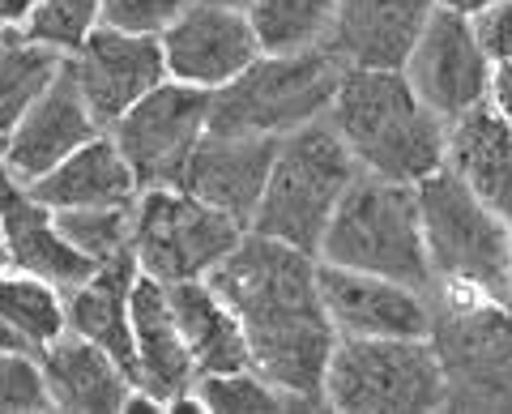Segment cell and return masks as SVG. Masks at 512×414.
<instances>
[{"label":"cell","mask_w":512,"mask_h":414,"mask_svg":"<svg viewBox=\"0 0 512 414\" xmlns=\"http://www.w3.org/2000/svg\"><path fill=\"white\" fill-rule=\"evenodd\" d=\"M158 43H163V60L175 82L201 90L227 86L261 56L248 13L231 5H205V0L184 5Z\"/></svg>","instance_id":"obj_13"},{"label":"cell","mask_w":512,"mask_h":414,"mask_svg":"<svg viewBox=\"0 0 512 414\" xmlns=\"http://www.w3.org/2000/svg\"><path fill=\"white\" fill-rule=\"evenodd\" d=\"M0 240H5V257L18 274H35L64 295L99 269L60 235L56 214L43 201L22 193L13 180L0 188Z\"/></svg>","instance_id":"obj_18"},{"label":"cell","mask_w":512,"mask_h":414,"mask_svg":"<svg viewBox=\"0 0 512 414\" xmlns=\"http://www.w3.org/2000/svg\"><path fill=\"white\" fill-rule=\"evenodd\" d=\"M244 235V222L184 188H146L133 210V257L154 282L205 278Z\"/></svg>","instance_id":"obj_8"},{"label":"cell","mask_w":512,"mask_h":414,"mask_svg":"<svg viewBox=\"0 0 512 414\" xmlns=\"http://www.w3.org/2000/svg\"><path fill=\"white\" fill-rule=\"evenodd\" d=\"M163 291H167V304H171L175 325H180L184 342H188L192 368H197L201 376L252 368V363H248L244 329H239L235 312L210 291V282H197V278L167 282Z\"/></svg>","instance_id":"obj_24"},{"label":"cell","mask_w":512,"mask_h":414,"mask_svg":"<svg viewBox=\"0 0 512 414\" xmlns=\"http://www.w3.org/2000/svg\"><path fill=\"white\" fill-rule=\"evenodd\" d=\"M64 329V299L52 282L35 274H0V346L39 359L43 346L56 342Z\"/></svg>","instance_id":"obj_25"},{"label":"cell","mask_w":512,"mask_h":414,"mask_svg":"<svg viewBox=\"0 0 512 414\" xmlns=\"http://www.w3.org/2000/svg\"><path fill=\"white\" fill-rule=\"evenodd\" d=\"M453 175L512 227V124L491 107H470L448 133Z\"/></svg>","instance_id":"obj_21"},{"label":"cell","mask_w":512,"mask_h":414,"mask_svg":"<svg viewBox=\"0 0 512 414\" xmlns=\"http://www.w3.org/2000/svg\"><path fill=\"white\" fill-rule=\"evenodd\" d=\"M39 0H0V30H22Z\"/></svg>","instance_id":"obj_35"},{"label":"cell","mask_w":512,"mask_h":414,"mask_svg":"<svg viewBox=\"0 0 512 414\" xmlns=\"http://www.w3.org/2000/svg\"><path fill=\"white\" fill-rule=\"evenodd\" d=\"M436 5L453 9V13H466V18H474V13H483L487 5H495V0H436Z\"/></svg>","instance_id":"obj_36"},{"label":"cell","mask_w":512,"mask_h":414,"mask_svg":"<svg viewBox=\"0 0 512 414\" xmlns=\"http://www.w3.org/2000/svg\"><path fill=\"white\" fill-rule=\"evenodd\" d=\"M406 69H410V86L419 90V99L440 120L466 116L491 90V60L474 35V22L466 13H453L444 5L431 9Z\"/></svg>","instance_id":"obj_11"},{"label":"cell","mask_w":512,"mask_h":414,"mask_svg":"<svg viewBox=\"0 0 512 414\" xmlns=\"http://www.w3.org/2000/svg\"><path fill=\"white\" fill-rule=\"evenodd\" d=\"M0 410H56L35 355L0 346Z\"/></svg>","instance_id":"obj_31"},{"label":"cell","mask_w":512,"mask_h":414,"mask_svg":"<svg viewBox=\"0 0 512 414\" xmlns=\"http://www.w3.org/2000/svg\"><path fill=\"white\" fill-rule=\"evenodd\" d=\"M329 111L346 150L372 175L419 184L444 163V124L397 69H342Z\"/></svg>","instance_id":"obj_2"},{"label":"cell","mask_w":512,"mask_h":414,"mask_svg":"<svg viewBox=\"0 0 512 414\" xmlns=\"http://www.w3.org/2000/svg\"><path fill=\"white\" fill-rule=\"evenodd\" d=\"M320 252L329 265L342 269L380 274L406 282L414 291L431 286L419 193L402 180H384L372 171L355 175V184L342 193L325 235H320Z\"/></svg>","instance_id":"obj_3"},{"label":"cell","mask_w":512,"mask_h":414,"mask_svg":"<svg viewBox=\"0 0 512 414\" xmlns=\"http://www.w3.org/2000/svg\"><path fill=\"white\" fill-rule=\"evenodd\" d=\"M39 368L47 380V393H52L56 410H124L128 397H133V380L120 368L116 359L107 355L103 346H94L86 338H60L43 346Z\"/></svg>","instance_id":"obj_22"},{"label":"cell","mask_w":512,"mask_h":414,"mask_svg":"<svg viewBox=\"0 0 512 414\" xmlns=\"http://www.w3.org/2000/svg\"><path fill=\"white\" fill-rule=\"evenodd\" d=\"M30 197L47 210H77V205H133L137 175L111 137H90L64 163L30 184Z\"/></svg>","instance_id":"obj_23"},{"label":"cell","mask_w":512,"mask_h":414,"mask_svg":"<svg viewBox=\"0 0 512 414\" xmlns=\"http://www.w3.org/2000/svg\"><path fill=\"white\" fill-rule=\"evenodd\" d=\"M133 350H137V372H133V389H141L154 406H171L180 393L192 389V355L180 325L171 316L163 282H154L150 274H141L133 282Z\"/></svg>","instance_id":"obj_19"},{"label":"cell","mask_w":512,"mask_h":414,"mask_svg":"<svg viewBox=\"0 0 512 414\" xmlns=\"http://www.w3.org/2000/svg\"><path fill=\"white\" fill-rule=\"evenodd\" d=\"M419 218L427 261L440 278L474 286L491 299H512V235L453 171H431L419 180Z\"/></svg>","instance_id":"obj_6"},{"label":"cell","mask_w":512,"mask_h":414,"mask_svg":"<svg viewBox=\"0 0 512 414\" xmlns=\"http://www.w3.org/2000/svg\"><path fill=\"white\" fill-rule=\"evenodd\" d=\"M325 397L338 410H436L444 406L440 359L423 338H346L333 346Z\"/></svg>","instance_id":"obj_7"},{"label":"cell","mask_w":512,"mask_h":414,"mask_svg":"<svg viewBox=\"0 0 512 414\" xmlns=\"http://www.w3.org/2000/svg\"><path fill=\"white\" fill-rule=\"evenodd\" d=\"M13 180V175H9V163H5V137H0V188H5Z\"/></svg>","instance_id":"obj_37"},{"label":"cell","mask_w":512,"mask_h":414,"mask_svg":"<svg viewBox=\"0 0 512 414\" xmlns=\"http://www.w3.org/2000/svg\"><path fill=\"white\" fill-rule=\"evenodd\" d=\"M90 137H99V120L90 116V103L69 60H60L56 77L47 90L26 107V116L13 124L5 137V163L18 184H35L56 163H64L77 146H86Z\"/></svg>","instance_id":"obj_14"},{"label":"cell","mask_w":512,"mask_h":414,"mask_svg":"<svg viewBox=\"0 0 512 414\" xmlns=\"http://www.w3.org/2000/svg\"><path fill=\"white\" fill-rule=\"evenodd\" d=\"M333 9H338V0H252L248 22L256 47L265 56H286L325 43L333 26Z\"/></svg>","instance_id":"obj_26"},{"label":"cell","mask_w":512,"mask_h":414,"mask_svg":"<svg viewBox=\"0 0 512 414\" xmlns=\"http://www.w3.org/2000/svg\"><path fill=\"white\" fill-rule=\"evenodd\" d=\"M282 137H256V133H214L205 129L197 150L188 154V167L180 175L184 193L201 197L205 205L248 222L261 205L269 167H274Z\"/></svg>","instance_id":"obj_16"},{"label":"cell","mask_w":512,"mask_h":414,"mask_svg":"<svg viewBox=\"0 0 512 414\" xmlns=\"http://www.w3.org/2000/svg\"><path fill=\"white\" fill-rule=\"evenodd\" d=\"M205 5H231V9H248L252 0H205Z\"/></svg>","instance_id":"obj_38"},{"label":"cell","mask_w":512,"mask_h":414,"mask_svg":"<svg viewBox=\"0 0 512 414\" xmlns=\"http://www.w3.org/2000/svg\"><path fill=\"white\" fill-rule=\"evenodd\" d=\"M64 60H69L99 129H111L141 94H150L167 77L158 35H128V30L111 26H94L86 43Z\"/></svg>","instance_id":"obj_12"},{"label":"cell","mask_w":512,"mask_h":414,"mask_svg":"<svg viewBox=\"0 0 512 414\" xmlns=\"http://www.w3.org/2000/svg\"><path fill=\"white\" fill-rule=\"evenodd\" d=\"M94 26H99V0H39L22 35L30 43H43L52 52L69 56L86 43Z\"/></svg>","instance_id":"obj_30"},{"label":"cell","mask_w":512,"mask_h":414,"mask_svg":"<svg viewBox=\"0 0 512 414\" xmlns=\"http://www.w3.org/2000/svg\"><path fill=\"white\" fill-rule=\"evenodd\" d=\"M133 282H137V257L124 252V257L94 269L82 286H73L69 304H64V321H69V329L77 333V338L103 346L107 355L128 372V380H133V372H137L133 312H128Z\"/></svg>","instance_id":"obj_20"},{"label":"cell","mask_w":512,"mask_h":414,"mask_svg":"<svg viewBox=\"0 0 512 414\" xmlns=\"http://www.w3.org/2000/svg\"><path fill=\"white\" fill-rule=\"evenodd\" d=\"M436 0H338L325 47L350 69H402Z\"/></svg>","instance_id":"obj_17"},{"label":"cell","mask_w":512,"mask_h":414,"mask_svg":"<svg viewBox=\"0 0 512 414\" xmlns=\"http://www.w3.org/2000/svg\"><path fill=\"white\" fill-rule=\"evenodd\" d=\"M60 235L94 265H107L133 252V205H77V210H52Z\"/></svg>","instance_id":"obj_28"},{"label":"cell","mask_w":512,"mask_h":414,"mask_svg":"<svg viewBox=\"0 0 512 414\" xmlns=\"http://www.w3.org/2000/svg\"><path fill=\"white\" fill-rule=\"evenodd\" d=\"M210 291L235 312L248 363L299 410H325L333 321L320 304L312 252L274 235H239L210 274Z\"/></svg>","instance_id":"obj_1"},{"label":"cell","mask_w":512,"mask_h":414,"mask_svg":"<svg viewBox=\"0 0 512 414\" xmlns=\"http://www.w3.org/2000/svg\"><path fill=\"white\" fill-rule=\"evenodd\" d=\"M197 397H201V406L222 410V414H235V410H244V414L299 410L278 385H269V380L261 372H252V368H244V372H210L197 385Z\"/></svg>","instance_id":"obj_29"},{"label":"cell","mask_w":512,"mask_h":414,"mask_svg":"<svg viewBox=\"0 0 512 414\" xmlns=\"http://www.w3.org/2000/svg\"><path fill=\"white\" fill-rule=\"evenodd\" d=\"M491 99H495V111L512 124V60H500V69L491 77Z\"/></svg>","instance_id":"obj_34"},{"label":"cell","mask_w":512,"mask_h":414,"mask_svg":"<svg viewBox=\"0 0 512 414\" xmlns=\"http://www.w3.org/2000/svg\"><path fill=\"white\" fill-rule=\"evenodd\" d=\"M474 35L478 43H483L487 60H512V0H495V5H487L483 13H474Z\"/></svg>","instance_id":"obj_33"},{"label":"cell","mask_w":512,"mask_h":414,"mask_svg":"<svg viewBox=\"0 0 512 414\" xmlns=\"http://www.w3.org/2000/svg\"><path fill=\"white\" fill-rule=\"evenodd\" d=\"M342 82V60L329 47L286 56H256L252 65L214 90L210 129L214 133H256L286 137L320 120L333 107Z\"/></svg>","instance_id":"obj_5"},{"label":"cell","mask_w":512,"mask_h":414,"mask_svg":"<svg viewBox=\"0 0 512 414\" xmlns=\"http://www.w3.org/2000/svg\"><path fill=\"white\" fill-rule=\"evenodd\" d=\"M60 52L43 43L22 39H0V137L26 116V107L47 90V82L60 69Z\"/></svg>","instance_id":"obj_27"},{"label":"cell","mask_w":512,"mask_h":414,"mask_svg":"<svg viewBox=\"0 0 512 414\" xmlns=\"http://www.w3.org/2000/svg\"><path fill=\"white\" fill-rule=\"evenodd\" d=\"M316 286L329 321L350 338H427L431 333L427 299L406 282L325 261L316 265Z\"/></svg>","instance_id":"obj_15"},{"label":"cell","mask_w":512,"mask_h":414,"mask_svg":"<svg viewBox=\"0 0 512 414\" xmlns=\"http://www.w3.org/2000/svg\"><path fill=\"white\" fill-rule=\"evenodd\" d=\"M184 0H99V26L128 35H163L180 18Z\"/></svg>","instance_id":"obj_32"},{"label":"cell","mask_w":512,"mask_h":414,"mask_svg":"<svg viewBox=\"0 0 512 414\" xmlns=\"http://www.w3.org/2000/svg\"><path fill=\"white\" fill-rule=\"evenodd\" d=\"M214 90L188 86V82H158L150 94L124 111L111 124V141L128 158L137 175V188H167L180 184L188 167V154L210 129Z\"/></svg>","instance_id":"obj_10"},{"label":"cell","mask_w":512,"mask_h":414,"mask_svg":"<svg viewBox=\"0 0 512 414\" xmlns=\"http://www.w3.org/2000/svg\"><path fill=\"white\" fill-rule=\"evenodd\" d=\"M359 175L355 154L346 150L342 133L333 124H303L278 141L274 167H269L261 205H256V231L274 235L282 244H295L303 252L320 248L333 210Z\"/></svg>","instance_id":"obj_4"},{"label":"cell","mask_w":512,"mask_h":414,"mask_svg":"<svg viewBox=\"0 0 512 414\" xmlns=\"http://www.w3.org/2000/svg\"><path fill=\"white\" fill-rule=\"evenodd\" d=\"M5 265H9V257H5V240H0V274H5Z\"/></svg>","instance_id":"obj_39"},{"label":"cell","mask_w":512,"mask_h":414,"mask_svg":"<svg viewBox=\"0 0 512 414\" xmlns=\"http://www.w3.org/2000/svg\"><path fill=\"white\" fill-rule=\"evenodd\" d=\"M448 410H512V316L453 304L431 321Z\"/></svg>","instance_id":"obj_9"}]
</instances>
